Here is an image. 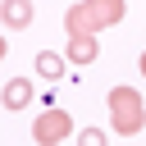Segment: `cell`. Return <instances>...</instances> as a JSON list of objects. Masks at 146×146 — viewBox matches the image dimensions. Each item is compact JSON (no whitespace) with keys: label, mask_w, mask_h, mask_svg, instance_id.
I'll use <instances>...</instances> for the list:
<instances>
[{"label":"cell","mask_w":146,"mask_h":146,"mask_svg":"<svg viewBox=\"0 0 146 146\" xmlns=\"http://www.w3.org/2000/svg\"><path fill=\"white\" fill-rule=\"evenodd\" d=\"M128 14V0H78L64 9V32L68 36H96L105 27H114Z\"/></svg>","instance_id":"cell-1"},{"label":"cell","mask_w":146,"mask_h":146,"mask_svg":"<svg viewBox=\"0 0 146 146\" xmlns=\"http://www.w3.org/2000/svg\"><path fill=\"white\" fill-rule=\"evenodd\" d=\"M105 105H110V128L119 137H137L146 128V100L137 87H110Z\"/></svg>","instance_id":"cell-2"},{"label":"cell","mask_w":146,"mask_h":146,"mask_svg":"<svg viewBox=\"0 0 146 146\" xmlns=\"http://www.w3.org/2000/svg\"><path fill=\"white\" fill-rule=\"evenodd\" d=\"M73 132V119H68V110H41L36 114V123H32V141L36 146H59L64 137Z\"/></svg>","instance_id":"cell-3"},{"label":"cell","mask_w":146,"mask_h":146,"mask_svg":"<svg viewBox=\"0 0 146 146\" xmlns=\"http://www.w3.org/2000/svg\"><path fill=\"white\" fill-rule=\"evenodd\" d=\"M32 68H36V78H46V82H64V78H68V59L55 55V50H36Z\"/></svg>","instance_id":"cell-4"},{"label":"cell","mask_w":146,"mask_h":146,"mask_svg":"<svg viewBox=\"0 0 146 146\" xmlns=\"http://www.w3.org/2000/svg\"><path fill=\"white\" fill-rule=\"evenodd\" d=\"M32 78H9L5 82V110H27L32 105Z\"/></svg>","instance_id":"cell-5"},{"label":"cell","mask_w":146,"mask_h":146,"mask_svg":"<svg viewBox=\"0 0 146 146\" xmlns=\"http://www.w3.org/2000/svg\"><path fill=\"white\" fill-rule=\"evenodd\" d=\"M96 55H100V41L96 36H68V50H64L68 64H91Z\"/></svg>","instance_id":"cell-6"},{"label":"cell","mask_w":146,"mask_h":146,"mask_svg":"<svg viewBox=\"0 0 146 146\" xmlns=\"http://www.w3.org/2000/svg\"><path fill=\"white\" fill-rule=\"evenodd\" d=\"M32 14H36V5H32V0H5V5H0L5 27H27V23H32Z\"/></svg>","instance_id":"cell-7"},{"label":"cell","mask_w":146,"mask_h":146,"mask_svg":"<svg viewBox=\"0 0 146 146\" xmlns=\"http://www.w3.org/2000/svg\"><path fill=\"white\" fill-rule=\"evenodd\" d=\"M78 146H105V132L100 128H82L78 132Z\"/></svg>","instance_id":"cell-8"},{"label":"cell","mask_w":146,"mask_h":146,"mask_svg":"<svg viewBox=\"0 0 146 146\" xmlns=\"http://www.w3.org/2000/svg\"><path fill=\"white\" fill-rule=\"evenodd\" d=\"M141 78H146V50H141Z\"/></svg>","instance_id":"cell-9"}]
</instances>
